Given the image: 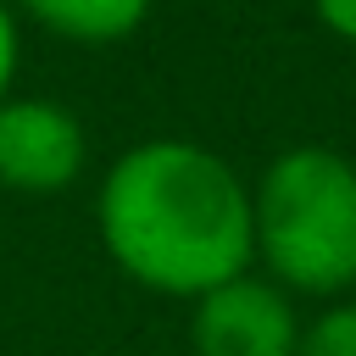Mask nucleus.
Returning <instances> with one entry per match:
<instances>
[{"instance_id": "5", "label": "nucleus", "mask_w": 356, "mask_h": 356, "mask_svg": "<svg viewBox=\"0 0 356 356\" xmlns=\"http://www.w3.org/2000/svg\"><path fill=\"white\" fill-rule=\"evenodd\" d=\"M22 17H33L44 33L72 44H117L145 28L156 0H17Z\"/></svg>"}, {"instance_id": "1", "label": "nucleus", "mask_w": 356, "mask_h": 356, "mask_svg": "<svg viewBox=\"0 0 356 356\" xmlns=\"http://www.w3.org/2000/svg\"><path fill=\"white\" fill-rule=\"evenodd\" d=\"M95 228L122 278L172 300L256 267L250 184L195 139L128 145L95 189Z\"/></svg>"}, {"instance_id": "2", "label": "nucleus", "mask_w": 356, "mask_h": 356, "mask_svg": "<svg viewBox=\"0 0 356 356\" xmlns=\"http://www.w3.org/2000/svg\"><path fill=\"white\" fill-rule=\"evenodd\" d=\"M256 267L289 295L356 284V161L334 145H289L250 184Z\"/></svg>"}, {"instance_id": "7", "label": "nucleus", "mask_w": 356, "mask_h": 356, "mask_svg": "<svg viewBox=\"0 0 356 356\" xmlns=\"http://www.w3.org/2000/svg\"><path fill=\"white\" fill-rule=\"evenodd\" d=\"M17 61H22V33H17V11L0 0V106L11 100L17 83Z\"/></svg>"}, {"instance_id": "6", "label": "nucleus", "mask_w": 356, "mask_h": 356, "mask_svg": "<svg viewBox=\"0 0 356 356\" xmlns=\"http://www.w3.org/2000/svg\"><path fill=\"white\" fill-rule=\"evenodd\" d=\"M300 356H356V300H334L300 334Z\"/></svg>"}, {"instance_id": "8", "label": "nucleus", "mask_w": 356, "mask_h": 356, "mask_svg": "<svg viewBox=\"0 0 356 356\" xmlns=\"http://www.w3.org/2000/svg\"><path fill=\"white\" fill-rule=\"evenodd\" d=\"M312 11H317V22H323L339 44L356 50V0H312Z\"/></svg>"}, {"instance_id": "4", "label": "nucleus", "mask_w": 356, "mask_h": 356, "mask_svg": "<svg viewBox=\"0 0 356 356\" xmlns=\"http://www.w3.org/2000/svg\"><path fill=\"white\" fill-rule=\"evenodd\" d=\"M89 167V128L78 111L44 95H11L0 106V189L61 195Z\"/></svg>"}, {"instance_id": "3", "label": "nucleus", "mask_w": 356, "mask_h": 356, "mask_svg": "<svg viewBox=\"0 0 356 356\" xmlns=\"http://www.w3.org/2000/svg\"><path fill=\"white\" fill-rule=\"evenodd\" d=\"M189 306L195 356H300L306 323L295 312V295L267 273H239Z\"/></svg>"}]
</instances>
